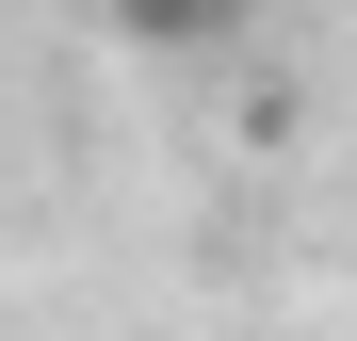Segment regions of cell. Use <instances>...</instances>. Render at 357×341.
Returning a JSON list of instances; mask_svg holds the SVG:
<instances>
[{"label": "cell", "instance_id": "cell-1", "mask_svg": "<svg viewBox=\"0 0 357 341\" xmlns=\"http://www.w3.org/2000/svg\"><path fill=\"white\" fill-rule=\"evenodd\" d=\"M98 17L130 33V49H211L227 17H244V0H98Z\"/></svg>", "mask_w": 357, "mask_h": 341}]
</instances>
